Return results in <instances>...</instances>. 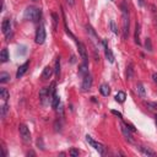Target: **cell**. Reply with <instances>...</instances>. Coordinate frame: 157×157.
<instances>
[{"mask_svg":"<svg viewBox=\"0 0 157 157\" xmlns=\"http://www.w3.org/2000/svg\"><path fill=\"white\" fill-rule=\"evenodd\" d=\"M87 61H84L80 65V69H79V72H80V75H86V74H88V70H87Z\"/></svg>","mask_w":157,"mask_h":157,"instance_id":"cell-19","label":"cell"},{"mask_svg":"<svg viewBox=\"0 0 157 157\" xmlns=\"http://www.w3.org/2000/svg\"><path fill=\"white\" fill-rule=\"evenodd\" d=\"M92 82H93V80H92V76L90 75V74H86V75L84 76V80H82L81 90L84 91V92L88 91V90L92 87Z\"/></svg>","mask_w":157,"mask_h":157,"instance_id":"cell-6","label":"cell"},{"mask_svg":"<svg viewBox=\"0 0 157 157\" xmlns=\"http://www.w3.org/2000/svg\"><path fill=\"white\" fill-rule=\"evenodd\" d=\"M103 47H104V54H106V58L108 59L109 63H114V55L112 53V50L109 49V47L107 45V42L103 41Z\"/></svg>","mask_w":157,"mask_h":157,"instance_id":"cell-11","label":"cell"},{"mask_svg":"<svg viewBox=\"0 0 157 157\" xmlns=\"http://www.w3.org/2000/svg\"><path fill=\"white\" fill-rule=\"evenodd\" d=\"M33 1H37V0H33Z\"/></svg>","mask_w":157,"mask_h":157,"instance_id":"cell-37","label":"cell"},{"mask_svg":"<svg viewBox=\"0 0 157 157\" xmlns=\"http://www.w3.org/2000/svg\"><path fill=\"white\" fill-rule=\"evenodd\" d=\"M109 28H110V31H112L114 34H119V30H118V26L115 25V22L113 21V20H110L109 21Z\"/></svg>","mask_w":157,"mask_h":157,"instance_id":"cell-25","label":"cell"},{"mask_svg":"<svg viewBox=\"0 0 157 157\" xmlns=\"http://www.w3.org/2000/svg\"><path fill=\"white\" fill-rule=\"evenodd\" d=\"M45 37H47V33H45V28L44 26L41 25L38 28H37V32H36V43L37 44H43L44 41H45Z\"/></svg>","mask_w":157,"mask_h":157,"instance_id":"cell-4","label":"cell"},{"mask_svg":"<svg viewBox=\"0 0 157 157\" xmlns=\"http://www.w3.org/2000/svg\"><path fill=\"white\" fill-rule=\"evenodd\" d=\"M140 151H141L145 156H152V157L156 156V152L152 151L151 149H149V147H144V146H141V147H140Z\"/></svg>","mask_w":157,"mask_h":157,"instance_id":"cell-16","label":"cell"},{"mask_svg":"<svg viewBox=\"0 0 157 157\" xmlns=\"http://www.w3.org/2000/svg\"><path fill=\"white\" fill-rule=\"evenodd\" d=\"M76 44H77V49H79L80 57L82 58L84 61H87V49L85 47V44L82 42H77V41H76Z\"/></svg>","mask_w":157,"mask_h":157,"instance_id":"cell-9","label":"cell"},{"mask_svg":"<svg viewBox=\"0 0 157 157\" xmlns=\"http://www.w3.org/2000/svg\"><path fill=\"white\" fill-rule=\"evenodd\" d=\"M125 98H126V95H125V92H123V91H119L118 93L115 95V101L119 102V103H123L125 101Z\"/></svg>","mask_w":157,"mask_h":157,"instance_id":"cell-17","label":"cell"},{"mask_svg":"<svg viewBox=\"0 0 157 157\" xmlns=\"http://www.w3.org/2000/svg\"><path fill=\"white\" fill-rule=\"evenodd\" d=\"M86 141L93 147V149L96 150V151H98V153L99 155H103L104 153V146L102 145V144H99V142H97V141H95L93 139H92V137L90 136V135H87L86 136Z\"/></svg>","mask_w":157,"mask_h":157,"instance_id":"cell-5","label":"cell"},{"mask_svg":"<svg viewBox=\"0 0 157 157\" xmlns=\"http://www.w3.org/2000/svg\"><path fill=\"white\" fill-rule=\"evenodd\" d=\"M112 114H114V115H117V117H119V118H123L122 113L118 112V110H114V109H112Z\"/></svg>","mask_w":157,"mask_h":157,"instance_id":"cell-32","label":"cell"},{"mask_svg":"<svg viewBox=\"0 0 157 157\" xmlns=\"http://www.w3.org/2000/svg\"><path fill=\"white\" fill-rule=\"evenodd\" d=\"M50 95H49V90L48 87H43L41 91H39V99H41V103L44 106L47 103V99H49Z\"/></svg>","mask_w":157,"mask_h":157,"instance_id":"cell-10","label":"cell"},{"mask_svg":"<svg viewBox=\"0 0 157 157\" xmlns=\"http://www.w3.org/2000/svg\"><path fill=\"white\" fill-rule=\"evenodd\" d=\"M120 130L124 135V137L129 141V142H134V137H133V134H131V130L126 126L125 123H120Z\"/></svg>","mask_w":157,"mask_h":157,"instance_id":"cell-7","label":"cell"},{"mask_svg":"<svg viewBox=\"0 0 157 157\" xmlns=\"http://www.w3.org/2000/svg\"><path fill=\"white\" fill-rule=\"evenodd\" d=\"M99 92H101V95H102V96L107 97L110 93V88H109V86L107 84H102L99 86Z\"/></svg>","mask_w":157,"mask_h":157,"instance_id":"cell-14","label":"cell"},{"mask_svg":"<svg viewBox=\"0 0 157 157\" xmlns=\"http://www.w3.org/2000/svg\"><path fill=\"white\" fill-rule=\"evenodd\" d=\"M0 60H1V63H6L9 60V52L6 48H4L0 53Z\"/></svg>","mask_w":157,"mask_h":157,"instance_id":"cell-21","label":"cell"},{"mask_svg":"<svg viewBox=\"0 0 157 157\" xmlns=\"http://www.w3.org/2000/svg\"><path fill=\"white\" fill-rule=\"evenodd\" d=\"M66 3H68L70 6H74V4H75V0H66Z\"/></svg>","mask_w":157,"mask_h":157,"instance_id":"cell-34","label":"cell"},{"mask_svg":"<svg viewBox=\"0 0 157 157\" xmlns=\"http://www.w3.org/2000/svg\"><path fill=\"white\" fill-rule=\"evenodd\" d=\"M147 107H152V108H150V109H155V110H157V103H153V102L147 103Z\"/></svg>","mask_w":157,"mask_h":157,"instance_id":"cell-31","label":"cell"},{"mask_svg":"<svg viewBox=\"0 0 157 157\" xmlns=\"http://www.w3.org/2000/svg\"><path fill=\"white\" fill-rule=\"evenodd\" d=\"M50 104H52V107L54 109H57L59 107V104H60V98H59V96L57 93H54L52 96V102H50Z\"/></svg>","mask_w":157,"mask_h":157,"instance_id":"cell-15","label":"cell"},{"mask_svg":"<svg viewBox=\"0 0 157 157\" xmlns=\"http://www.w3.org/2000/svg\"><path fill=\"white\" fill-rule=\"evenodd\" d=\"M145 48L149 52H152V43H151L150 38H146V41H145Z\"/></svg>","mask_w":157,"mask_h":157,"instance_id":"cell-29","label":"cell"},{"mask_svg":"<svg viewBox=\"0 0 157 157\" xmlns=\"http://www.w3.org/2000/svg\"><path fill=\"white\" fill-rule=\"evenodd\" d=\"M54 72H55V75L59 77V75H60V58H59V57L57 58V60H55V69H54Z\"/></svg>","mask_w":157,"mask_h":157,"instance_id":"cell-26","label":"cell"},{"mask_svg":"<svg viewBox=\"0 0 157 157\" xmlns=\"http://www.w3.org/2000/svg\"><path fill=\"white\" fill-rule=\"evenodd\" d=\"M28 65H30V61H26V63H23L22 65L17 69V72H16V77L17 79H20L21 76L25 75V72L27 71V69H28Z\"/></svg>","mask_w":157,"mask_h":157,"instance_id":"cell-12","label":"cell"},{"mask_svg":"<svg viewBox=\"0 0 157 157\" xmlns=\"http://www.w3.org/2000/svg\"><path fill=\"white\" fill-rule=\"evenodd\" d=\"M122 7V20H123V38L126 39L130 30V15H129V7L125 3V0L120 5Z\"/></svg>","mask_w":157,"mask_h":157,"instance_id":"cell-1","label":"cell"},{"mask_svg":"<svg viewBox=\"0 0 157 157\" xmlns=\"http://www.w3.org/2000/svg\"><path fill=\"white\" fill-rule=\"evenodd\" d=\"M18 130H20V135H21L22 141L26 142V144H30L31 140H32V136H31V131H30V129L27 128V125L21 124L20 126H18Z\"/></svg>","mask_w":157,"mask_h":157,"instance_id":"cell-3","label":"cell"},{"mask_svg":"<svg viewBox=\"0 0 157 157\" xmlns=\"http://www.w3.org/2000/svg\"><path fill=\"white\" fill-rule=\"evenodd\" d=\"M133 75H134V69H133V64L130 63L129 65L126 66V77L129 80H131L133 79Z\"/></svg>","mask_w":157,"mask_h":157,"instance_id":"cell-24","label":"cell"},{"mask_svg":"<svg viewBox=\"0 0 157 157\" xmlns=\"http://www.w3.org/2000/svg\"><path fill=\"white\" fill-rule=\"evenodd\" d=\"M69 155L72 156V157H76V156H79V151L76 149H71L70 152H69Z\"/></svg>","mask_w":157,"mask_h":157,"instance_id":"cell-30","label":"cell"},{"mask_svg":"<svg viewBox=\"0 0 157 157\" xmlns=\"http://www.w3.org/2000/svg\"><path fill=\"white\" fill-rule=\"evenodd\" d=\"M136 90H137V93H139L141 97H145L146 96V91H145V87L144 85L141 84V82H139V84L136 85Z\"/></svg>","mask_w":157,"mask_h":157,"instance_id":"cell-23","label":"cell"},{"mask_svg":"<svg viewBox=\"0 0 157 157\" xmlns=\"http://www.w3.org/2000/svg\"><path fill=\"white\" fill-rule=\"evenodd\" d=\"M9 81H10V74L0 72V82H1V84H6Z\"/></svg>","mask_w":157,"mask_h":157,"instance_id":"cell-20","label":"cell"},{"mask_svg":"<svg viewBox=\"0 0 157 157\" xmlns=\"http://www.w3.org/2000/svg\"><path fill=\"white\" fill-rule=\"evenodd\" d=\"M156 124H157V115H156Z\"/></svg>","mask_w":157,"mask_h":157,"instance_id":"cell-36","label":"cell"},{"mask_svg":"<svg viewBox=\"0 0 157 157\" xmlns=\"http://www.w3.org/2000/svg\"><path fill=\"white\" fill-rule=\"evenodd\" d=\"M52 17H53V27H54V30H57V27H58V21H59L58 15L53 12V14H52Z\"/></svg>","mask_w":157,"mask_h":157,"instance_id":"cell-27","label":"cell"},{"mask_svg":"<svg viewBox=\"0 0 157 157\" xmlns=\"http://www.w3.org/2000/svg\"><path fill=\"white\" fill-rule=\"evenodd\" d=\"M1 31L9 38V33L11 32V22H10L9 18H4V20H3V22H1Z\"/></svg>","mask_w":157,"mask_h":157,"instance_id":"cell-8","label":"cell"},{"mask_svg":"<svg viewBox=\"0 0 157 157\" xmlns=\"http://www.w3.org/2000/svg\"><path fill=\"white\" fill-rule=\"evenodd\" d=\"M125 124H126V126H128L129 129H130V130H131L133 133H134V131H136V129H135V128H134V126H133L131 124H128V123H125Z\"/></svg>","mask_w":157,"mask_h":157,"instance_id":"cell-33","label":"cell"},{"mask_svg":"<svg viewBox=\"0 0 157 157\" xmlns=\"http://www.w3.org/2000/svg\"><path fill=\"white\" fill-rule=\"evenodd\" d=\"M139 4H140V6H144L145 5V0H139Z\"/></svg>","mask_w":157,"mask_h":157,"instance_id":"cell-35","label":"cell"},{"mask_svg":"<svg viewBox=\"0 0 157 157\" xmlns=\"http://www.w3.org/2000/svg\"><path fill=\"white\" fill-rule=\"evenodd\" d=\"M135 43L139 45L140 44V25L136 22V26H135Z\"/></svg>","mask_w":157,"mask_h":157,"instance_id":"cell-18","label":"cell"},{"mask_svg":"<svg viewBox=\"0 0 157 157\" xmlns=\"http://www.w3.org/2000/svg\"><path fill=\"white\" fill-rule=\"evenodd\" d=\"M9 97H10V93H9V91H7L6 88H4V87L0 88V98H3L4 101H7Z\"/></svg>","mask_w":157,"mask_h":157,"instance_id":"cell-22","label":"cell"},{"mask_svg":"<svg viewBox=\"0 0 157 157\" xmlns=\"http://www.w3.org/2000/svg\"><path fill=\"white\" fill-rule=\"evenodd\" d=\"M53 71H54L53 68L45 66V68L43 69V72H42V80H48V79H50L52 75H53Z\"/></svg>","mask_w":157,"mask_h":157,"instance_id":"cell-13","label":"cell"},{"mask_svg":"<svg viewBox=\"0 0 157 157\" xmlns=\"http://www.w3.org/2000/svg\"><path fill=\"white\" fill-rule=\"evenodd\" d=\"M7 110H9V106L6 104V103H4L3 106H1V118L4 119L5 117H6V113H7Z\"/></svg>","mask_w":157,"mask_h":157,"instance_id":"cell-28","label":"cell"},{"mask_svg":"<svg viewBox=\"0 0 157 157\" xmlns=\"http://www.w3.org/2000/svg\"><path fill=\"white\" fill-rule=\"evenodd\" d=\"M26 20H30V21H38L41 16H42V11H41V9L38 7H34V6H28L25 10V14H23Z\"/></svg>","mask_w":157,"mask_h":157,"instance_id":"cell-2","label":"cell"}]
</instances>
